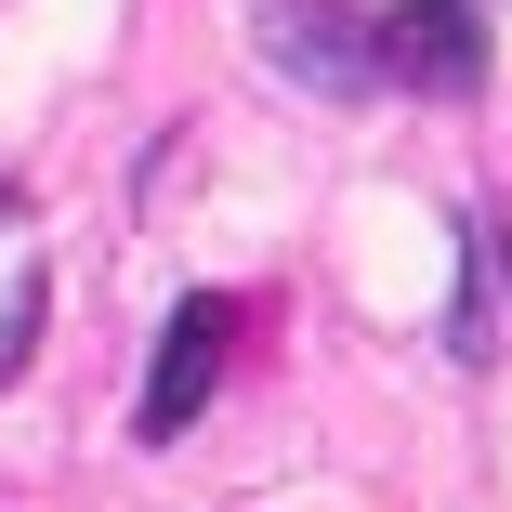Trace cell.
Instances as JSON below:
<instances>
[{
    "label": "cell",
    "instance_id": "cell-1",
    "mask_svg": "<svg viewBox=\"0 0 512 512\" xmlns=\"http://www.w3.org/2000/svg\"><path fill=\"white\" fill-rule=\"evenodd\" d=\"M368 27H381V92H434V106L486 92V14L473 0H394Z\"/></svg>",
    "mask_w": 512,
    "mask_h": 512
},
{
    "label": "cell",
    "instance_id": "cell-2",
    "mask_svg": "<svg viewBox=\"0 0 512 512\" xmlns=\"http://www.w3.org/2000/svg\"><path fill=\"white\" fill-rule=\"evenodd\" d=\"M224 302L211 289H184L171 316H158V368H145V394H132V447H171L197 407H211V381H224Z\"/></svg>",
    "mask_w": 512,
    "mask_h": 512
},
{
    "label": "cell",
    "instance_id": "cell-3",
    "mask_svg": "<svg viewBox=\"0 0 512 512\" xmlns=\"http://www.w3.org/2000/svg\"><path fill=\"white\" fill-rule=\"evenodd\" d=\"M263 53L289 79H316L329 106H368V92H381V27L342 14V0H263Z\"/></svg>",
    "mask_w": 512,
    "mask_h": 512
},
{
    "label": "cell",
    "instance_id": "cell-4",
    "mask_svg": "<svg viewBox=\"0 0 512 512\" xmlns=\"http://www.w3.org/2000/svg\"><path fill=\"white\" fill-rule=\"evenodd\" d=\"M0 224H27V184H14V171H0Z\"/></svg>",
    "mask_w": 512,
    "mask_h": 512
},
{
    "label": "cell",
    "instance_id": "cell-5",
    "mask_svg": "<svg viewBox=\"0 0 512 512\" xmlns=\"http://www.w3.org/2000/svg\"><path fill=\"white\" fill-rule=\"evenodd\" d=\"M486 250H499V276H512V224H486Z\"/></svg>",
    "mask_w": 512,
    "mask_h": 512
}]
</instances>
